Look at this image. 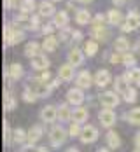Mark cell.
<instances>
[{
	"label": "cell",
	"instance_id": "obj_1",
	"mask_svg": "<svg viewBox=\"0 0 140 152\" xmlns=\"http://www.w3.org/2000/svg\"><path fill=\"white\" fill-rule=\"evenodd\" d=\"M4 39H5V42L9 46H12V44H18V42H21L25 39V33L21 30H18V28H14V26H5L4 28Z\"/></svg>",
	"mask_w": 140,
	"mask_h": 152
},
{
	"label": "cell",
	"instance_id": "obj_2",
	"mask_svg": "<svg viewBox=\"0 0 140 152\" xmlns=\"http://www.w3.org/2000/svg\"><path fill=\"white\" fill-rule=\"evenodd\" d=\"M65 138H67V133H65V129H63L62 126H54V128L51 129V133H49V140H51L53 147H60V145H63Z\"/></svg>",
	"mask_w": 140,
	"mask_h": 152
},
{
	"label": "cell",
	"instance_id": "obj_3",
	"mask_svg": "<svg viewBox=\"0 0 140 152\" xmlns=\"http://www.w3.org/2000/svg\"><path fill=\"white\" fill-rule=\"evenodd\" d=\"M14 25L18 28H28V30H33V16L26 14V12H21L14 18Z\"/></svg>",
	"mask_w": 140,
	"mask_h": 152
},
{
	"label": "cell",
	"instance_id": "obj_4",
	"mask_svg": "<svg viewBox=\"0 0 140 152\" xmlns=\"http://www.w3.org/2000/svg\"><path fill=\"white\" fill-rule=\"evenodd\" d=\"M100 102H102V105L105 108H114V107L119 105V96L112 91H107L103 94H100Z\"/></svg>",
	"mask_w": 140,
	"mask_h": 152
},
{
	"label": "cell",
	"instance_id": "obj_5",
	"mask_svg": "<svg viewBox=\"0 0 140 152\" xmlns=\"http://www.w3.org/2000/svg\"><path fill=\"white\" fill-rule=\"evenodd\" d=\"M96 138H98V129L95 126L82 128V133H81V142L82 143H93V142H96Z\"/></svg>",
	"mask_w": 140,
	"mask_h": 152
},
{
	"label": "cell",
	"instance_id": "obj_6",
	"mask_svg": "<svg viewBox=\"0 0 140 152\" xmlns=\"http://www.w3.org/2000/svg\"><path fill=\"white\" fill-rule=\"evenodd\" d=\"M67 102L72 103V105H81L84 102V93H82V89L81 88L68 89V93H67Z\"/></svg>",
	"mask_w": 140,
	"mask_h": 152
},
{
	"label": "cell",
	"instance_id": "obj_7",
	"mask_svg": "<svg viewBox=\"0 0 140 152\" xmlns=\"http://www.w3.org/2000/svg\"><path fill=\"white\" fill-rule=\"evenodd\" d=\"M98 119L102 122V126L110 128V126H114V122H116V114L112 112V108H103V110L98 114Z\"/></svg>",
	"mask_w": 140,
	"mask_h": 152
},
{
	"label": "cell",
	"instance_id": "obj_8",
	"mask_svg": "<svg viewBox=\"0 0 140 152\" xmlns=\"http://www.w3.org/2000/svg\"><path fill=\"white\" fill-rule=\"evenodd\" d=\"M30 89H32V93H33L37 98H42V96L49 94L51 86H49L47 82H35V80H33V84H30Z\"/></svg>",
	"mask_w": 140,
	"mask_h": 152
},
{
	"label": "cell",
	"instance_id": "obj_9",
	"mask_svg": "<svg viewBox=\"0 0 140 152\" xmlns=\"http://www.w3.org/2000/svg\"><path fill=\"white\" fill-rule=\"evenodd\" d=\"M110 80H112V75H110L109 70H105V68L98 70L96 75H95V84L100 86V88H105L107 84H110Z\"/></svg>",
	"mask_w": 140,
	"mask_h": 152
},
{
	"label": "cell",
	"instance_id": "obj_10",
	"mask_svg": "<svg viewBox=\"0 0 140 152\" xmlns=\"http://www.w3.org/2000/svg\"><path fill=\"white\" fill-rule=\"evenodd\" d=\"M40 117H42V121L44 122H53L56 117H58V108L53 107V105L44 107V108L40 110Z\"/></svg>",
	"mask_w": 140,
	"mask_h": 152
},
{
	"label": "cell",
	"instance_id": "obj_11",
	"mask_svg": "<svg viewBox=\"0 0 140 152\" xmlns=\"http://www.w3.org/2000/svg\"><path fill=\"white\" fill-rule=\"evenodd\" d=\"M75 84H77V88H81V89H88L91 86V74L88 70H82L77 75V79H75Z\"/></svg>",
	"mask_w": 140,
	"mask_h": 152
},
{
	"label": "cell",
	"instance_id": "obj_12",
	"mask_svg": "<svg viewBox=\"0 0 140 152\" xmlns=\"http://www.w3.org/2000/svg\"><path fill=\"white\" fill-rule=\"evenodd\" d=\"M32 66H33L35 70H39V72L47 70V66H49V60H47L44 54H39V56L32 58Z\"/></svg>",
	"mask_w": 140,
	"mask_h": 152
},
{
	"label": "cell",
	"instance_id": "obj_13",
	"mask_svg": "<svg viewBox=\"0 0 140 152\" xmlns=\"http://www.w3.org/2000/svg\"><path fill=\"white\" fill-rule=\"evenodd\" d=\"M82 61H84V56H82V53L79 51L77 47L72 49V51L68 53V63H70L72 66H79V65H82Z\"/></svg>",
	"mask_w": 140,
	"mask_h": 152
},
{
	"label": "cell",
	"instance_id": "obj_14",
	"mask_svg": "<svg viewBox=\"0 0 140 152\" xmlns=\"http://www.w3.org/2000/svg\"><path fill=\"white\" fill-rule=\"evenodd\" d=\"M125 25L128 26V30H130V31L140 28V16H139V12H131V14H128Z\"/></svg>",
	"mask_w": 140,
	"mask_h": 152
},
{
	"label": "cell",
	"instance_id": "obj_15",
	"mask_svg": "<svg viewBox=\"0 0 140 152\" xmlns=\"http://www.w3.org/2000/svg\"><path fill=\"white\" fill-rule=\"evenodd\" d=\"M58 77H60L62 80H72V79H74V66H72L70 63L60 66V70H58Z\"/></svg>",
	"mask_w": 140,
	"mask_h": 152
},
{
	"label": "cell",
	"instance_id": "obj_16",
	"mask_svg": "<svg viewBox=\"0 0 140 152\" xmlns=\"http://www.w3.org/2000/svg\"><path fill=\"white\" fill-rule=\"evenodd\" d=\"M91 35H93L96 40H102V42H103V40H107V39H109L110 33H109V30H107V28H103V26H93Z\"/></svg>",
	"mask_w": 140,
	"mask_h": 152
},
{
	"label": "cell",
	"instance_id": "obj_17",
	"mask_svg": "<svg viewBox=\"0 0 140 152\" xmlns=\"http://www.w3.org/2000/svg\"><path fill=\"white\" fill-rule=\"evenodd\" d=\"M88 115H89V112H88V108H82V107H79V108H75L74 112H72V117H74V121L75 122H84L88 121Z\"/></svg>",
	"mask_w": 140,
	"mask_h": 152
},
{
	"label": "cell",
	"instance_id": "obj_18",
	"mask_svg": "<svg viewBox=\"0 0 140 152\" xmlns=\"http://www.w3.org/2000/svg\"><path fill=\"white\" fill-rule=\"evenodd\" d=\"M39 14L47 18V16H54V5L51 4V2H42L40 5H39Z\"/></svg>",
	"mask_w": 140,
	"mask_h": 152
},
{
	"label": "cell",
	"instance_id": "obj_19",
	"mask_svg": "<svg viewBox=\"0 0 140 152\" xmlns=\"http://www.w3.org/2000/svg\"><path fill=\"white\" fill-rule=\"evenodd\" d=\"M21 75H23V66H21L19 63H12V65L9 66V70H7V77H11V79L18 80Z\"/></svg>",
	"mask_w": 140,
	"mask_h": 152
},
{
	"label": "cell",
	"instance_id": "obj_20",
	"mask_svg": "<svg viewBox=\"0 0 140 152\" xmlns=\"http://www.w3.org/2000/svg\"><path fill=\"white\" fill-rule=\"evenodd\" d=\"M40 54V46L37 44V42H28L26 47H25V56H28V58H35V56H39Z\"/></svg>",
	"mask_w": 140,
	"mask_h": 152
},
{
	"label": "cell",
	"instance_id": "obj_21",
	"mask_svg": "<svg viewBox=\"0 0 140 152\" xmlns=\"http://www.w3.org/2000/svg\"><path fill=\"white\" fill-rule=\"evenodd\" d=\"M67 23H68V14H67L65 11H60V12H56V14H54V21H53V25H54V26L63 28V26H67Z\"/></svg>",
	"mask_w": 140,
	"mask_h": 152
},
{
	"label": "cell",
	"instance_id": "obj_22",
	"mask_svg": "<svg viewBox=\"0 0 140 152\" xmlns=\"http://www.w3.org/2000/svg\"><path fill=\"white\" fill-rule=\"evenodd\" d=\"M42 49H44V51H49V53L56 51V49H58V39L53 37V35H49L46 40H44V44H42Z\"/></svg>",
	"mask_w": 140,
	"mask_h": 152
},
{
	"label": "cell",
	"instance_id": "obj_23",
	"mask_svg": "<svg viewBox=\"0 0 140 152\" xmlns=\"http://www.w3.org/2000/svg\"><path fill=\"white\" fill-rule=\"evenodd\" d=\"M42 137V128L40 126H32L30 131H28V142L30 143H35V142H39Z\"/></svg>",
	"mask_w": 140,
	"mask_h": 152
},
{
	"label": "cell",
	"instance_id": "obj_24",
	"mask_svg": "<svg viewBox=\"0 0 140 152\" xmlns=\"http://www.w3.org/2000/svg\"><path fill=\"white\" fill-rule=\"evenodd\" d=\"M107 143H109L110 149H117V147H121V138H119L117 133L109 131V133H107Z\"/></svg>",
	"mask_w": 140,
	"mask_h": 152
},
{
	"label": "cell",
	"instance_id": "obj_25",
	"mask_svg": "<svg viewBox=\"0 0 140 152\" xmlns=\"http://www.w3.org/2000/svg\"><path fill=\"white\" fill-rule=\"evenodd\" d=\"M4 107H5V110H14L16 107V98L11 94V91L9 89H5V93H4Z\"/></svg>",
	"mask_w": 140,
	"mask_h": 152
},
{
	"label": "cell",
	"instance_id": "obj_26",
	"mask_svg": "<svg viewBox=\"0 0 140 152\" xmlns=\"http://www.w3.org/2000/svg\"><path fill=\"white\" fill-rule=\"evenodd\" d=\"M125 79L128 80V82H135L137 86H140V68H133V70H130V72L125 75Z\"/></svg>",
	"mask_w": 140,
	"mask_h": 152
},
{
	"label": "cell",
	"instance_id": "obj_27",
	"mask_svg": "<svg viewBox=\"0 0 140 152\" xmlns=\"http://www.w3.org/2000/svg\"><path fill=\"white\" fill-rule=\"evenodd\" d=\"M121 19H123V16H121L119 11H116V9H112V11L107 12V21H109L110 25H119Z\"/></svg>",
	"mask_w": 140,
	"mask_h": 152
},
{
	"label": "cell",
	"instance_id": "obj_28",
	"mask_svg": "<svg viewBox=\"0 0 140 152\" xmlns=\"http://www.w3.org/2000/svg\"><path fill=\"white\" fill-rule=\"evenodd\" d=\"M96 53H98V44H96V40H88L86 46H84V54H86V56H95Z\"/></svg>",
	"mask_w": 140,
	"mask_h": 152
},
{
	"label": "cell",
	"instance_id": "obj_29",
	"mask_svg": "<svg viewBox=\"0 0 140 152\" xmlns=\"http://www.w3.org/2000/svg\"><path fill=\"white\" fill-rule=\"evenodd\" d=\"M114 47H116V51H121V53H125V51H128V49H130V42L126 40L125 37H119V39H116Z\"/></svg>",
	"mask_w": 140,
	"mask_h": 152
},
{
	"label": "cell",
	"instance_id": "obj_30",
	"mask_svg": "<svg viewBox=\"0 0 140 152\" xmlns=\"http://www.w3.org/2000/svg\"><path fill=\"white\" fill-rule=\"evenodd\" d=\"M89 19H91V16H89V12L88 11H79L77 14H75V21H77L79 25H88L89 23Z\"/></svg>",
	"mask_w": 140,
	"mask_h": 152
},
{
	"label": "cell",
	"instance_id": "obj_31",
	"mask_svg": "<svg viewBox=\"0 0 140 152\" xmlns=\"http://www.w3.org/2000/svg\"><path fill=\"white\" fill-rule=\"evenodd\" d=\"M128 121L133 126H140V108H133L130 114H128Z\"/></svg>",
	"mask_w": 140,
	"mask_h": 152
},
{
	"label": "cell",
	"instance_id": "obj_32",
	"mask_svg": "<svg viewBox=\"0 0 140 152\" xmlns=\"http://www.w3.org/2000/svg\"><path fill=\"white\" fill-rule=\"evenodd\" d=\"M21 12H26V14H30L32 11L35 9V2L33 0H21Z\"/></svg>",
	"mask_w": 140,
	"mask_h": 152
},
{
	"label": "cell",
	"instance_id": "obj_33",
	"mask_svg": "<svg viewBox=\"0 0 140 152\" xmlns=\"http://www.w3.org/2000/svg\"><path fill=\"white\" fill-rule=\"evenodd\" d=\"M58 117L63 119V121H65V119H68V117H72L70 108H68L67 105H60V107H58Z\"/></svg>",
	"mask_w": 140,
	"mask_h": 152
},
{
	"label": "cell",
	"instance_id": "obj_34",
	"mask_svg": "<svg viewBox=\"0 0 140 152\" xmlns=\"http://www.w3.org/2000/svg\"><path fill=\"white\" fill-rule=\"evenodd\" d=\"M12 138H14V142H18V143H23V142L28 140V133H25L23 129H16Z\"/></svg>",
	"mask_w": 140,
	"mask_h": 152
},
{
	"label": "cell",
	"instance_id": "obj_35",
	"mask_svg": "<svg viewBox=\"0 0 140 152\" xmlns=\"http://www.w3.org/2000/svg\"><path fill=\"white\" fill-rule=\"evenodd\" d=\"M126 82H128V80H126L125 77H117V79H116V89H117V91L126 93L128 89H130V88L126 86Z\"/></svg>",
	"mask_w": 140,
	"mask_h": 152
},
{
	"label": "cell",
	"instance_id": "obj_36",
	"mask_svg": "<svg viewBox=\"0 0 140 152\" xmlns=\"http://www.w3.org/2000/svg\"><path fill=\"white\" fill-rule=\"evenodd\" d=\"M49 79H51V74H49L47 70H42V72H39L37 75L33 77V80H35V82H47Z\"/></svg>",
	"mask_w": 140,
	"mask_h": 152
},
{
	"label": "cell",
	"instance_id": "obj_37",
	"mask_svg": "<svg viewBox=\"0 0 140 152\" xmlns=\"http://www.w3.org/2000/svg\"><path fill=\"white\" fill-rule=\"evenodd\" d=\"M125 100L128 102V103H133V102L137 100V91H135L133 88H130V89L125 93Z\"/></svg>",
	"mask_w": 140,
	"mask_h": 152
},
{
	"label": "cell",
	"instance_id": "obj_38",
	"mask_svg": "<svg viewBox=\"0 0 140 152\" xmlns=\"http://www.w3.org/2000/svg\"><path fill=\"white\" fill-rule=\"evenodd\" d=\"M68 133H70V137H81V133H82V129L79 128V122H74V124H70V129H68Z\"/></svg>",
	"mask_w": 140,
	"mask_h": 152
},
{
	"label": "cell",
	"instance_id": "obj_39",
	"mask_svg": "<svg viewBox=\"0 0 140 152\" xmlns=\"http://www.w3.org/2000/svg\"><path fill=\"white\" fill-rule=\"evenodd\" d=\"M23 98H25V102H28V103H30V102H35V100H37V96H35V94L32 93L30 88H26V89L23 91Z\"/></svg>",
	"mask_w": 140,
	"mask_h": 152
},
{
	"label": "cell",
	"instance_id": "obj_40",
	"mask_svg": "<svg viewBox=\"0 0 140 152\" xmlns=\"http://www.w3.org/2000/svg\"><path fill=\"white\" fill-rule=\"evenodd\" d=\"M4 133H5V143H11L12 137H11V128H9L7 122H4Z\"/></svg>",
	"mask_w": 140,
	"mask_h": 152
},
{
	"label": "cell",
	"instance_id": "obj_41",
	"mask_svg": "<svg viewBox=\"0 0 140 152\" xmlns=\"http://www.w3.org/2000/svg\"><path fill=\"white\" fill-rule=\"evenodd\" d=\"M123 63H125L126 66L133 65V63H135V56H131V54H125V56H123Z\"/></svg>",
	"mask_w": 140,
	"mask_h": 152
},
{
	"label": "cell",
	"instance_id": "obj_42",
	"mask_svg": "<svg viewBox=\"0 0 140 152\" xmlns=\"http://www.w3.org/2000/svg\"><path fill=\"white\" fill-rule=\"evenodd\" d=\"M53 30H54V25H44V26H42V31H44V33H47V35H49Z\"/></svg>",
	"mask_w": 140,
	"mask_h": 152
},
{
	"label": "cell",
	"instance_id": "obj_43",
	"mask_svg": "<svg viewBox=\"0 0 140 152\" xmlns=\"http://www.w3.org/2000/svg\"><path fill=\"white\" fill-rule=\"evenodd\" d=\"M21 152H39V149H35V147L28 145V147H23V149H21Z\"/></svg>",
	"mask_w": 140,
	"mask_h": 152
},
{
	"label": "cell",
	"instance_id": "obj_44",
	"mask_svg": "<svg viewBox=\"0 0 140 152\" xmlns=\"http://www.w3.org/2000/svg\"><path fill=\"white\" fill-rule=\"evenodd\" d=\"M100 23H103V16L102 14H98L95 18V26H100Z\"/></svg>",
	"mask_w": 140,
	"mask_h": 152
},
{
	"label": "cell",
	"instance_id": "obj_45",
	"mask_svg": "<svg viewBox=\"0 0 140 152\" xmlns=\"http://www.w3.org/2000/svg\"><path fill=\"white\" fill-rule=\"evenodd\" d=\"M18 0H5V7H16Z\"/></svg>",
	"mask_w": 140,
	"mask_h": 152
},
{
	"label": "cell",
	"instance_id": "obj_46",
	"mask_svg": "<svg viewBox=\"0 0 140 152\" xmlns=\"http://www.w3.org/2000/svg\"><path fill=\"white\" fill-rule=\"evenodd\" d=\"M110 61H112V63H119V61H123V58H121L119 54H114V56L110 58Z\"/></svg>",
	"mask_w": 140,
	"mask_h": 152
},
{
	"label": "cell",
	"instance_id": "obj_47",
	"mask_svg": "<svg viewBox=\"0 0 140 152\" xmlns=\"http://www.w3.org/2000/svg\"><path fill=\"white\" fill-rule=\"evenodd\" d=\"M135 143H137V147L140 149V133L137 135V137H135Z\"/></svg>",
	"mask_w": 140,
	"mask_h": 152
},
{
	"label": "cell",
	"instance_id": "obj_48",
	"mask_svg": "<svg viewBox=\"0 0 140 152\" xmlns=\"http://www.w3.org/2000/svg\"><path fill=\"white\" fill-rule=\"evenodd\" d=\"M112 2H114L116 5H123V4H125L126 0H112Z\"/></svg>",
	"mask_w": 140,
	"mask_h": 152
},
{
	"label": "cell",
	"instance_id": "obj_49",
	"mask_svg": "<svg viewBox=\"0 0 140 152\" xmlns=\"http://www.w3.org/2000/svg\"><path fill=\"white\" fill-rule=\"evenodd\" d=\"M39 152H49V151H47L46 147H40V149H39Z\"/></svg>",
	"mask_w": 140,
	"mask_h": 152
},
{
	"label": "cell",
	"instance_id": "obj_50",
	"mask_svg": "<svg viewBox=\"0 0 140 152\" xmlns=\"http://www.w3.org/2000/svg\"><path fill=\"white\" fill-rule=\"evenodd\" d=\"M67 152H79V151H77V149H74V147H72V149H68Z\"/></svg>",
	"mask_w": 140,
	"mask_h": 152
},
{
	"label": "cell",
	"instance_id": "obj_51",
	"mask_svg": "<svg viewBox=\"0 0 140 152\" xmlns=\"http://www.w3.org/2000/svg\"><path fill=\"white\" fill-rule=\"evenodd\" d=\"M79 2H82V4H89L91 0H79Z\"/></svg>",
	"mask_w": 140,
	"mask_h": 152
},
{
	"label": "cell",
	"instance_id": "obj_52",
	"mask_svg": "<svg viewBox=\"0 0 140 152\" xmlns=\"http://www.w3.org/2000/svg\"><path fill=\"white\" fill-rule=\"evenodd\" d=\"M98 152H109V151H107V149H100Z\"/></svg>",
	"mask_w": 140,
	"mask_h": 152
},
{
	"label": "cell",
	"instance_id": "obj_53",
	"mask_svg": "<svg viewBox=\"0 0 140 152\" xmlns=\"http://www.w3.org/2000/svg\"><path fill=\"white\" fill-rule=\"evenodd\" d=\"M139 51H140V40H139Z\"/></svg>",
	"mask_w": 140,
	"mask_h": 152
},
{
	"label": "cell",
	"instance_id": "obj_54",
	"mask_svg": "<svg viewBox=\"0 0 140 152\" xmlns=\"http://www.w3.org/2000/svg\"><path fill=\"white\" fill-rule=\"evenodd\" d=\"M54 2H60V0H54Z\"/></svg>",
	"mask_w": 140,
	"mask_h": 152
},
{
	"label": "cell",
	"instance_id": "obj_55",
	"mask_svg": "<svg viewBox=\"0 0 140 152\" xmlns=\"http://www.w3.org/2000/svg\"><path fill=\"white\" fill-rule=\"evenodd\" d=\"M137 152H140V149H139V151H137Z\"/></svg>",
	"mask_w": 140,
	"mask_h": 152
}]
</instances>
